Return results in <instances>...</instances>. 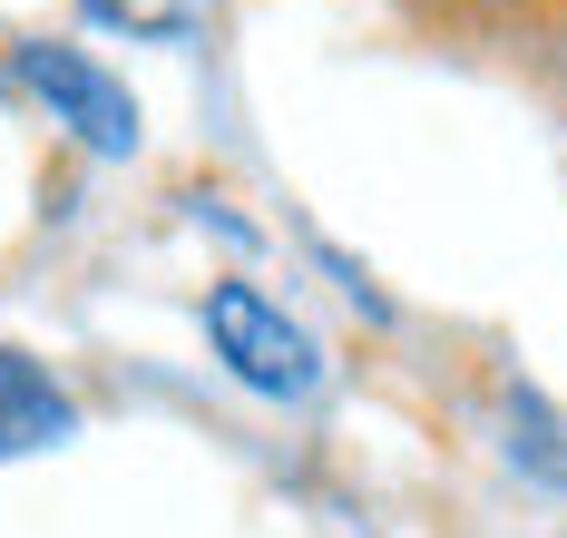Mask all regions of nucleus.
Returning <instances> with one entry per match:
<instances>
[{"instance_id":"1","label":"nucleus","mask_w":567,"mask_h":538,"mask_svg":"<svg viewBox=\"0 0 567 538\" xmlns=\"http://www.w3.org/2000/svg\"><path fill=\"white\" fill-rule=\"evenodd\" d=\"M196 323H206L216 362H226L245 392H265V402H303V392L323 382V343H313L265 284H245V275H216V284L196 294Z\"/></svg>"},{"instance_id":"2","label":"nucleus","mask_w":567,"mask_h":538,"mask_svg":"<svg viewBox=\"0 0 567 538\" xmlns=\"http://www.w3.org/2000/svg\"><path fill=\"white\" fill-rule=\"evenodd\" d=\"M20 79H30V99H40L59 127H79V147H99V157H127V147H137V99H127V79H109L89 50L30 40V50H20Z\"/></svg>"},{"instance_id":"3","label":"nucleus","mask_w":567,"mask_h":538,"mask_svg":"<svg viewBox=\"0 0 567 538\" xmlns=\"http://www.w3.org/2000/svg\"><path fill=\"white\" fill-rule=\"evenodd\" d=\"M59 431H69V392H59L30 353L0 343V451H40Z\"/></svg>"},{"instance_id":"4","label":"nucleus","mask_w":567,"mask_h":538,"mask_svg":"<svg viewBox=\"0 0 567 538\" xmlns=\"http://www.w3.org/2000/svg\"><path fill=\"white\" fill-rule=\"evenodd\" d=\"M431 20H451V30H480V40H518V30H558L567 0H421Z\"/></svg>"}]
</instances>
